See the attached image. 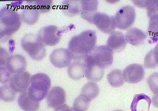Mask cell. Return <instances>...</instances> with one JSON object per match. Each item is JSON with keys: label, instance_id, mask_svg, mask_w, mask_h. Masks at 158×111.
Masks as SVG:
<instances>
[{"label": "cell", "instance_id": "3", "mask_svg": "<svg viewBox=\"0 0 158 111\" xmlns=\"http://www.w3.org/2000/svg\"><path fill=\"white\" fill-rule=\"evenodd\" d=\"M51 81L47 74L39 73L32 76L28 89L30 96L36 101L43 100L51 88Z\"/></svg>", "mask_w": 158, "mask_h": 111}, {"label": "cell", "instance_id": "31", "mask_svg": "<svg viewBox=\"0 0 158 111\" xmlns=\"http://www.w3.org/2000/svg\"><path fill=\"white\" fill-rule=\"evenodd\" d=\"M153 60L154 68L158 66V44L154 49L150 51Z\"/></svg>", "mask_w": 158, "mask_h": 111}, {"label": "cell", "instance_id": "35", "mask_svg": "<svg viewBox=\"0 0 158 111\" xmlns=\"http://www.w3.org/2000/svg\"><path fill=\"white\" fill-rule=\"evenodd\" d=\"M122 111V110H115V111Z\"/></svg>", "mask_w": 158, "mask_h": 111}, {"label": "cell", "instance_id": "9", "mask_svg": "<svg viewBox=\"0 0 158 111\" xmlns=\"http://www.w3.org/2000/svg\"><path fill=\"white\" fill-rule=\"evenodd\" d=\"M93 24L102 32L111 34L116 28L114 16L101 13H96L93 18Z\"/></svg>", "mask_w": 158, "mask_h": 111}, {"label": "cell", "instance_id": "17", "mask_svg": "<svg viewBox=\"0 0 158 111\" xmlns=\"http://www.w3.org/2000/svg\"><path fill=\"white\" fill-rule=\"evenodd\" d=\"M152 101L149 96L145 94H137L133 97L131 104L132 111H149Z\"/></svg>", "mask_w": 158, "mask_h": 111}, {"label": "cell", "instance_id": "20", "mask_svg": "<svg viewBox=\"0 0 158 111\" xmlns=\"http://www.w3.org/2000/svg\"><path fill=\"white\" fill-rule=\"evenodd\" d=\"M69 76L74 80H78L83 78L85 74V63L80 61H75L68 67Z\"/></svg>", "mask_w": 158, "mask_h": 111}, {"label": "cell", "instance_id": "26", "mask_svg": "<svg viewBox=\"0 0 158 111\" xmlns=\"http://www.w3.org/2000/svg\"><path fill=\"white\" fill-rule=\"evenodd\" d=\"M90 101L81 94L74 100L73 109L75 111H87Z\"/></svg>", "mask_w": 158, "mask_h": 111}, {"label": "cell", "instance_id": "32", "mask_svg": "<svg viewBox=\"0 0 158 111\" xmlns=\"http://www.w3.org/2000/svg\"><path fill=\"white\" fill-rule=\"evenodd\" d=\"M132 2L134 5L138 8L147 9L150 1H133Z\"/></svg>", "mask_w": 158, "mask_h": 111}, {"label": "cell", "instance_id": "7", "mask_svg": "<svg viewBox=\"0 0 158 111\" xmlns=\"http://www.w3.org/2000/svg\"><path fill=\"white\" fill-rule=\"evenodd\" d=\"M90 56L94 61L104 69L111 66L113 62V52L107 45L95 47Z\"/></svg>", "mask_w": 158, "mask_h": 111}, {"label": "cell", "instance_id": "16", "mask_svg": "<svg viewBox=\"0 0 158 111\" xmlns=\"http://www.w3.org/2000/svg\"><path fill=\"white\" fill-rule=\"evenodd\" d=\"M127 44V41L123 33L119 31H115L111 33L107 41L108 47L116 53L122 52L125 49Z\"/></svg>", "mask_w": 158, "mask_h": 111}, {"label": "cell", "instance_id": "5", "mask_svg": "<svg viewBox=\"0 0 158 111\" xmlns=\"http://www.w3.org/2000/svg\"><path fill=\"white\" fill-rule=\"evenodd\" d=\"M135 17V11L132 6H123L116 13L114 17L116 27L121 30H127L133 25Z\"/></svg>", "mask_w": 158, "mask_h": 111}, {"label": "cell", "instance_id": "34", "mask_svg": "<svg viewBox=\"0 0 158 111\" xmlns=\"http://www.w3.org/2000/svg\"><path fill=\"white\" fill-rule=\"evenodd\" d=\"M153 104L156 108H158V93L154 94L152 98Z\"/></svg>", "mask_w": 158, "mask_h": 111}, {"label": "cell", "instance_id": "15", "mask_svg": "<svg viewBox=\"0 0 158 111\" xmlns=\"http://www.w3.org/2000/svg\"><path fill=\"white\" fill-rule=\"evenodd\" d=\"M98 2L96 0L80 1V15L81 17L91 24L98 10Z\"/></svg>", "mask_w": 158, "mask_h": 111}, {"label": "cell", "instance_id": "2", "mask_svg": "<svg viewBox=\"0 0 158 111\" xmlns=\"http://www.w3.org/2000/svg\"><path fill=\"white\" fill-rule=\"evenodd\" d=\"M20 16L16 10L5 6L0 11L1 40L11 37L21 27Z\"/></svg>", "mask_w": 158, "mask_h": 111}, {"label": "cell", "instance_id": "23", "mask_svg": "<svg viewBox=\"0 0 158 111\" xmlns=\"http://www.w3.org/2000/svg\"><path fill=\"white\" fill-rule=\"evenodd\" d=\"M39 11L33 6L24 9L21 14L22 20L28 25H33L38 20Z\"/></svg>", "mask_w": 158, "mask_h": 111}, {"label": "cell", "instance_id": "25", "mask_svg": "<svg viewBox=\"0 0 158 111\" xmlns=\"http://www.w3.org/2000/svg\"><path fill=\"white\" fill-rule=\"evenodd\" d=\"M99 93V88L98 86L96 83L90 82L86 83L83 86L81 94L85 96L91 101L98 96Z\"/></svg>", "mask_w": 158, "mask_h": 111}, {"label": "cell", "instance_id": "1", "mask_svg": "<svg viewBox=\"0 0 158 111\" xmlns=\"http://www.w3.org/2000/svg\"><path fill=\"white\" fill-rule=\"evenodd\" d=\"M97 36L95 31L88 30L74 36L68 43L72 58L75 60L85 59L95 49Z\"/></svg>", "mask_w": 158, "mask_h": 111}, {"label": "cell", "instance_id": "14", "mask_svg": "<svg viewBox=\"0 0 158 111\" xmlns=\"http://www.w3.org/2000/svg\"><path fill=\"white\" fill-rule=\"evenodd\" d=\"M27 67V63L25 57L21 55H13L10 56L5 68L10 74L16 73L25 71Z\"/></svg>", "mask_w": 158, "mask_h": 111}, {"label": "cell", "instance_id": "6", "mask_svg": "<svg viewBox=\"0 0 158 111\" xmlns=\"http://www.w3.org/2000/svg\"><path fill=\"white\" fill-rule=\"evenodd\" d=\"M61 32L57 26L48 25L41 29L37 35L44 46L56 45L60 40Z\"/></svg>", "mask_w": 158, "mask_h": 111}, {"label": "cell", "instance_id": "28", "mask_svg": "<svg viewBox=\"0 0 158 111\" xmlns=\"http://www.w3.org/2000/svg\"><path fill=\"white\" fill-rule=\"evenodd\" d=\"M34 3L33 6L37 9L40 13H46L51 10L52 5V1H32Z\"/></svg>", "mask_w": 158, "mask_h": 111}, {"label": "cell", "instance_id": "8", "mask_svg": "<svg viewBox=\"0 0 158 111\" xmlns=\"http://www.w3.org/2000/svg\"><path fill=\"white\" fill-rule=\"evenodd\" d=\"M31 76L28 72H21L16 73L11 77L9 81V85L14 92L24 93L30 85Z\"/></svg>", "mask_w": 158, "mask_h": 111}, {"label": "cell", "instance_id": "30", "mask_svg": "<svg viewBox=\"0 0 158 111\" xmlns=\"http://www.w3.org/2000/svg\"><path fill=\"white\" fill-rule=\"evenodd\" d=\"M147 10L149 17L154 14H158V0H150Z\"/></svg>", "mask_w": 158, "mask_h": 111}, {"label": "cell", "instance_id": "21", "mask_svg": "<svg viewBox=\"0 0 158 111\" xmlns=\"http://www.w3.org/2000/svg\"><path fill=\"white\" fill-rule=\"evenodd\" d=\"M62 11L66 15L73 17L80 13V1L67 0L61 5Z\"/></svg>", "mask_w": 158, "mask_h": 111}, {"label": "cell", "instance_id": "24", "mask_svg": "<svg viewBox=\"0 0 158 111\" xmlns=\"http://www.w3.org/2000/svg\"><path fill=\"white\" fill-rule=\"evenodd\" d=\"M107 80L110 85L114 88L122 86L125 83L123 73L120 69H115L109 73Z\"/></svg>", "mask_w": 158, "mask_h": 111}, {"label": "cell", "instance_id": "10", "mask_svg": "<svg viewBox=\"0 0 158 111\" xmlns=\"http://www.w3.org/2000/svg\"><path fill=\"white\" fill-rule=\"evenodd\" d=\"M85 74L86 78L93 82H99L104 76V68L94 61L90 55L85 59Z\"/></svg>", "mask_w": 158, "mask_h": 111}, {"label": "cell", "instance_id": "19", "mask_svg": "<svg viewBox=\"0 0 158 111\" xmlns=\"http://www.w3.org/2000/svg\"><path fill=\"white\" fill-rule=\"evenodd\" d=\"M125 38L127 41L130 44L138 46L144 43L147 38V36L139 29L133 28L126 33Z\"/></svg>", "mask_w": 158, "mask_h": 111}, {"label": "cell", "instance_id": "18", "mask_svg": "<svg viewBox=\"0 0 158 111\" xmlns=\"http://www.w3.org/2000/svg\"><path fill=\"white\" fill-rule=\"evenodd\" d=\"M18 104L24 111H37L40 107L39 102L32 98L28 91L22 93L19 96Z\"/></svg>", "mask_w": 158, "mask_h": 111}, {"label": "cell", "instance_id": "29", "mask_svg": "<svg viewBox=\"0 0 158 111\" xmlns=\"http://www.w3.org/2000/svg\"><path fill=\"white\" fill-rule=\"evenodd\" d=\"M147 83L154 94L158 93V72L152 73L147 79Z\"/></svg>", "mask_w": 158, "mask_h": 111}, {"label": "cell", "instance_id": "33", "mask_svg": "<svg viewBox=\"0 0 158 111\" xmlns=\"http://www.w3.org/2000/svg\"><path fill=\"white\" fill-rule=\"evenodd\" d=\"M55 111H75L73 108H71L66 104H64L56 109Z\"/></svg>", "mask_w": 158, "mask_h": 111}, {"label": "cell", "instance_id": "13", "mask_svg": "<svg viewBox=\"0 0 158 111\" xmlns=\"http://www.w3.org/2000/svg\"><path fill=\"white\" fill-rule=\"evenodd\" d=\"M66 94L64 89L60 86H54L47 96L48 105L50 108H57L64 105L66 100Z\"/></svg>", "mask_w": 158, "mask_h": 111}, {"label": "cell", "instance_id": "4", "mask_svg": "<svg viewBox=\"0 0 158 111\" xmlns=\"http://www.w3.org/2000/svg\"><path fill=\"white\" fill-rule=\"evenodd\" d=\"M24 50L35 61H41L46 55V49L38 36L33 33H27L21 41Z\"/></svg>", "mask_w": 158, "mask_h": 111}, {"label": "cell", "instance_id": "27", "mask_svg": "<svg viewBox=\"0 0 158 111\" xmlns=\"http://www.w3.org/2000/svg\"><path fill=\"white\" fill-rule=\"evenodd\" d=\"M15 98V93L7 85L1 86V99L2 101L10 102L14 101Z\"/></svg>", "mask_w": 158, "mask_h": 111}, {"label": "cell", "instance_id": "12", "mask_svg": "<svg viewBox=\"0 0 158 111\" xmlns=\"http://www.w3.org/2000/svg\"><path fill=\"white\" fill-rule=\"evenodd\" d=\"M145 71L143 66L139 64H130L123 70V78L130 84H136L144 78Z\"/></svg>", "mask_w": 158, "mask_h": 111}, {"label": "cell", "instance_id": "11", "mask_svg": "<svg viewBox=\"0 0 158 111\" xmlns=\"http://www.w3.org/2000/svg\"><path fill=\"white\" fill-rule=\"evenodd\" d=\"M72 57L69 50L65 48H57L53 50L49 56V60L54 67L63 68L71 64Z\"/></svg>", "mask_w": 158, "mask_h": 111}, {"label": "cell", "instance_id": "22", "mask_svg": "<svg viewBox=\"0 0 158 111\" xmlns=\"http://www.w3.org/2000/svg\"><path fill=\"white\" fill-rule=\"evenodd\" d=\"M147 30V37L150 43L158 42V14L151 16Z\"/></svg>", "mask_w": 158, "mask_h": 111}]
</instances>
